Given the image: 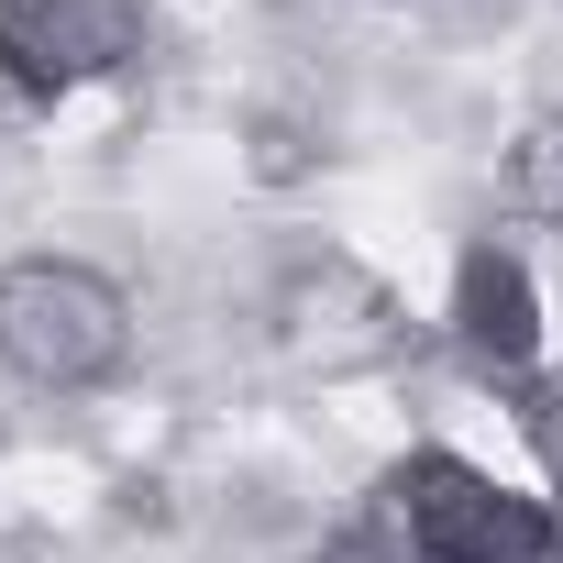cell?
<instances>
[{"label":"cell","mask_w":563,"mask_h":563,"mask_svg":"<svg viewBox=\"0 0 563 563\" xmlns=\"http://www.w3.org/2000/svg\"><path fill=\"white\" fill-rule=\"evenodd\" d=\"M453 332H464L475 365H530V354H541V299H530V265H519V254H497V243L464 254V276H453Z\"/></svg>","instance_id":"4"},{"label":"cell","mask_w":563,"mask_h":563,"mask_svg":"<svg viewBox=\"0 0 563 563\" xmlns=\"http://www.w3.org/2000/svg\"><path fill=\"white\" fill-rule=\"evenodd\" d=\"M133 45H144V0H0V67L34 100L111 78Z\"/></svg>","instance_id":"3"},{"label":"cell","mask_w":563,"mask_h":563,"mask_svg":"<svg viewBox=\"0 0 563 563\" xmlns=\"http://www.w3.org/2000/svg\"><path fill=\"white\" fill-rule=\"evenodd\" d=\"M321 563H431V552H420L409 530H343V541H332Z\"/></svg>","instance_id":"6"},{"label":"cell","mask_w":563,"mask_h":563,"mask_svg":"<svg viewBox=\"0 0 563 563\" xmlns=\"http://www.w3.org/2000/svg\"><path fill=\"white\" fill-rule=\"evenodd\" d=\"M508 188H519L530 210H552V221H563V111H541V122L519 133V155H508Z\"/></svg>","instance_id":"5"},{"label":"cell","mask_w":563,"mask_h":563,"mask_svg":"<svg viewBox=\"0 0 563 563\" xmlns=\"http://www.w3.org/2000/svg\"><path fill=\"white\" fill-rule=\"evenodd\" d=\"M387 508H398V530H409L431 563H563L552 508L519 497V486H497V475L464 464V453H409V464L387 475Z\"/></svg>","instance_id":"2"},{"label":"cell","mask_w":563,"mask_h":563,"mask_svg":"<svg viewBox=\"0 0 563 563\" xmlns=\"http://www.w3.org/2000/svg\"><path fill=\"white\" fill-rule=\"evenodd\" d=\"M133 354V299L111 288L100 265L78 254H23V265H0V365H12L23 387H111Z\"/></svg>","instance_id":"1"}]
</instances>
